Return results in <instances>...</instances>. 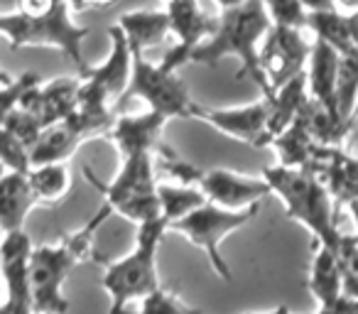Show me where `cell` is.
I'll list each match as a JSON object with an SVG mask.
<instances>
[{
    "label": "cell",
    "instance_id": "obj_32",
    "mask_svg": "<svg viewBox=\"0 0 358 314\" xmlns=\"http://www.w3.org/2000/svg\"><path fill=\"white\" fill-rule=\"evenodd\" d=\"M42 76H37L35 71H27L20 76H10L8 81L0 84V125L6 123V118L13 113L15 108H20V101L27 91L35 84H40Z\"/></svg>",
    "mask_w": 358,
    "mask_h": 314
},
{
    "label": "cell",
    "instance_id": "obj_19",
    "mask_svg": "<svg viewBox=\"0 0 358 314\" xmlns=\"http://www.w3.org/2000/svg\"><path fill=\"white\" fill-rule=\"evenodd\" d=\"M35 206L27 172H6L0 177V234L25 229L27 214Z\"/></svg>",
    "mask_w": 358,
    "mask_h": 314
},
{
    "label": "cell",
    "instance_id": "obj_4",
    "mask_svg": "<svg viewBox=\"0 0 358 314\" xmlns=\"http://www.w3.org/2000/svg\"><path fill=\"white\" fill-rule=\"evenodd\" d=\"M169 231L167 221L155 219L148 224L138 226V238H135V248L130 250L125 258L118 260H103L96 253L94 260L106 265L103 278H101V287L108 292L110 307L125 309L135 299L148 297L150 292H155L159 285L157 275V253L162 245L164 234Z\"/></svg>",
    "mask_w": 358,
    "mask_h": 314
},
{
    "label": "cell",
    "instance_id": "obj_10",
    "mask_svg": "<svg viewBox=\"0 0 358 314\" xmlns=\"http://www.w3.org/2000/svg\"><path fill=\"white\" fill-rule=\"evenodd\" d=\"M312 42L304 37V30L287 25H270L268 35L260 42V66L270 89L289 81L307 69Z\"/></svg>",
    "mask_w": 358,
    "mask_h": 314
},
{
    "label": "cell",
    "instance_id": "obj_38",
    "mask_svg": "<svg viewBox=\"0 0 358 314\" xmlns=\"http://www.w3.org/2000/svg\"><path fill=\"white\" fill-rule=\"evenodd\" d=\"M334 314H358V297H348V294H341L336 299L334 307H329Z\"/></svg>",
    "mask_w": 358,
    "mask_h": 314
},
{
    "label": "cell",
    "instance_id": "obj_35",
    "mask_svg": "<svg viewBox=\"0 0 358 314\" xmlns=\"http://www.w3.org/2000/svg\"><path fill=\"white\" fill-rule=\"evenodd\" d=\"M57 3H59V0H17L15 10L27 17H42V15H47V13L55 10Z\"/></svg>",
    "mask_w": 358,
    "mask_h": 314
},
{
    "label": "cell",
    "instance_id": "obj_29",
    "mask_svg": "<svg viewBox=\"0 0 358 314\" xmlns=\"http://www.w3.org/2000/svg\"><path fill=\"white\" fill-rule=\"evenodd\" d=\"M336 101L338 113L353 123L351 113L358 101V45L338 57V84H336Z\"/></svg>",
    "mask_w": 358,
    "mask_h": 314
},
{
    "label": "cell",
    "instance_id": "obj_36",
    "mask_svg": "<svg viewBox=\"0 0 358 314\" xmlns=\"http://www.w3.org/2000/svg\"><path fill=\"white\" fill-rule=\"evenodd\" d=\"M118 0H69V8L76 13H86V10H103V8L113 6Z\"/></svg>",
    "mask_w": 358,
    "mask_h": 314
},
{
    "label": "cell",
    "instance_id": "obj_33",
    "mask_svg": "<svg viewBox=\"0 0 358 314\" xmlns=\"http://www.w3.org/2000/svg\"><path fill=\"white\" fill-rule=\"evenodd\" d=\"M265 10H268L273 25H287L307 30V6L302 0H263Z\"/></svg>",
    "mask_w": 358,
    "mask_h": 314
},
{
    "label": "cell",
    "instance_id": "obj_6",
    "mask_svg": "<svg viewBox=\"0 0 358 314\" xmlns=\"http://www.w3.org/2000/svg\"><path fill=\"white\" fill-rule=\"evenodd\" d=\"M84 177L94 190L103 194V201L113 209V214L123 216V219L133 221L138 226L162 219L157 180H155V155L123 157L113 182L96 180V175L89 167H84Z\"/></svg>",
    "mask_w": 358,
    "mask_h": 314
},
{
    "label": "cell",
    "instance_id": "obj_18",
    "mask_svg": "<svg viewBox=\"0 0 358 314\" xmlns=\"http://www.w3.org/2000/svg\"><path fill=\"white\" fill-rule=\"evenodd\" d=\"M338 52L331 45L317 40L312 42V52H309V62H307V89L309 96L314 101L329 108L331 113H338V101H336V84H338ZM343 118V115H341ZM346 120V118H343Z\"/></svg>",
    "mask_w": 358,
    "mask_h": 314
},
{
    "label": "cell",
    "instance_id": "obj_42",
    "mask_svg": "<svg viewBox=\"0 0 358 314\" xmlns=\"http://www.w3.org/2000/svg\"><path fill=\"white\" fill-rule=\"evenodd\" d=\"M219 10H226V8H236V6H241V3H245V0H211Z\"/></svg>",
    "mask_w": 358,
    "mask_h": 314
},
{
    "label": "cell",
    "instance_id": "obj_16",
    "mask_svg": "<svg viewBox=\"0 0 358 314\" xmlns=\"http://www.w3.org/2000/svg\"><path fill=\"white\" fill-rule=\"evenodd\" d=\"M309 172L322 177L336 206H346L358 197V157L348 155L343 145H319Z\"/></svg>",
    "mask_w": 358,
    "mask_h": 314
},
{
    "label": "cell",
    "instance_id": "obj_25",
    "mask_svg": "<svg viewBox=\"0 0 358 314\" xmlns=\"http://www.w3.org/2000/svg\"><path fill=\"white\" fill-rule=\"evenodd\" d=\"M32 194L37 204L57 206L69 197L71 192V172L66 162H45V165H32L27 172Z\"/></svg>",
    "mask_w": 358,
    "mask_h": 314
},
{
    "label": "cell",
    "instance_id": "obj_45",
    "mask_svg": "<svg viewBox=\"0 0 358 314\" xmlns=\"http://www.w3.org/2000/svg\"><path fill=\"white\" fill-rule=\"evenodd\" d=\"M351 120H353V125L358 123V101H356V106H353V113H351Z\"/></svg>",
    "mask_w": 358,
    "mask_h": 314
},
{
    "label": "cell",
    "instance_id": "obj_47",
    "mask_svg": "<svg viewBox=\"0 0 358 314\" xmlns=\"http://www.w3.org/2000/svg\"><path fill=\"white\" fill-rule=\"evenodd\" d=\"M314 314H334L331 309H327V307H319V312H314Z\"/></svg>",
    "mask_w": 358,
    "mask_h": 314
},
{
    "label": "cell",
    "instance_id": "obj_31",
    "mask_svg": "<svg viewBox=\"0 0 358 314\" xmlns=\"http://www.w3.org/2000/svg\"><path fill=\"white\" fill-rule=\"evenodd\" d=\"M0 162L8 172H30V145L0 125Z\"/></svg>",
    "mask_w": 358,
    "mask_h": 314
},
{
    "label": "cell",
    "instance_id": "obj_26",
    "mask_svg": "<svg viewBox=\"0 0 358 314\" xmlns=\"http://www.w3.org/2000/svg\"><path fill=\"white\" fill-rule=\"evenodd\" d=\"M307 30H312V35L317 37V40L331 45L338 55H346L348 50L356 47L353 35H351V25H348V15L338 10V8L309 10Z\"/></svg>",
    "mask_w": 358,
    "mask_h": 314
},
{
    "label": "cell",
    "instance_id": "obj_27",
    "mask_svg": "<svg viewBox=\"0 0 358 314\" xmlns=\"http://www.w3.org/2000/svg\"><path fill=\"white\" fill-rule=\"evenodd\" d=\"M299 118L304 120L307 130L312 133V138L317 140L319 145H343V140H346L348 133L353 130V123H348V120H343L341 115L324 108V106L319 104V101H314L312 96H309L307 106H304Z\"/></svg>",
    "mask_w": 358,
    "mask_h": 314
},
{
    "label": "cell",
    "instance_id": "obj_28",
    "mask_svg": "<svg viewBox=\"0 0 358 314\" xmlns=\"http://www.w3.org/2000/svg\"><path fill=\"white\" fill-rule=\"evenodd\" d=\"M157 197H159V211L162 219L169 224L185 219L187 214H192L194 209H199L201 204H206V197L201 194L199 187L194 185H157Z\"/></svg>",
    "mask_w": 358,
    "mask_h": 314
},
{
    "label": "cell",
    "instance_id": "obj_11",
    "mask_svg": "<svg viewBox=\"0 0 358 314\" xmlns=\"http://www.w3.org/2000/svg\"><path fill=\"white\" fill-rule=\"evenodd\" d=\"M108 40H110L108 57L96 66L89 64L79 76L84 89H89L91 94L108 101L115 108V113H118L120 101H123L125 91H128L130 74H133V50H130L128 40H125L123 30L118 25L108 27Z\"/></svg>",
    "mask_w": 358,
    "mask_h": 314
},
{
    "label": "cell",
    "instance_id": "obj_49",
    "mask_svg": "<svg viewBox=\"0 0 358 314\" xmlns=\"http://www.w3.org/2000/svg\"><path fill=\"white\" fill-rule=\"evenodd\" d=\"M162 3H167V0H162Z\"/></svg>",
    "mask_w": 358,
    "mask_h": 314
},
{
    "label": "cell",
    "instance_id": "obj_41",
    "mask_svg": "<svg viewBox=\"0 0 358 314\" xmlns=\"http://www.w3.org/2000/svg\"><path fill=\"white\" fill-rule=\"evenodd\" d=\"M334 3H336L338 10H346V13L358 10V0H334Z\"/></svg>",
    "mask_w": 358,
    "mask_h": 314
},
{
    "label": "cell",
    "instance_id": "obj_17",
    "mask_svg": "<svg viewBox=\"0 0 358 314\" xmlns=\"http://www.w3.org/2000/svg\"><path fill=\"white\" fill-rule=\"evenodd\" d=\"M32 250H35V245H32L30 236L25 234V229L0 234V275H3V283H6L8 297L30 304H32V294H30Z\"/></svg>",
    "mask_w": 358,
    "mask_h": 314
},
{
    "label": "cell",
    "instance_id": "obj_43",
    "mask_svg": "<svg viewBox=\"0 0 358 314\" xmlns=\"http://www.w3.org/2000/svg\"><path fill=\"white\" fill-rule=\"evenodd\" d=\"M346 209L351 211V216H353V224H356V236H358V197L356 199H351L346 204Z\"/></svg>",
    "mask_w": 358,
    "mask_h": 314
},
{
    "label": "cell",
    "instance_id": "obj_13",
    "mask_svg": "<svg viewBox=\"0 0 358 314\" xmlns=\"http://www.w3.org/2000/svg\"><path fill=\"white\" fill-rule=\"evenodd\" d=\"M194 187H199L206 201L224 206V209H248L273 194L265 177H248L234 170H224V167L199 170Z\"/></svg>",
    "mask_w": 358,
    "mask_h": 314
},
{
    "label": "cell",
    "instance_id": "obj_8",
    "mask_svg": "<svg viewBox=\"0 0 358 314\" xmlns=\"http://www.w3.org/2000/svg\"><path fill=\"white\" fill-rule=\"evenodd\" d=\"M133 99L143 101L150 110H157L167 120L194 118L196 110V101L192 99L189 89L177 76V71L164 69L159 62L152 64L138 52H133V74H130L128 91H125L118 110H123Z\"/></svg>",
    "mask_w": 358,
    "mask_h": 314
},
{
    "label": "cell",
    "instance_id": "obj_24",
    "mask_svg": "<svg viewBox=\"0 0 358 314\" xmlns=\"http://www.w3.org/2000/svg\"><path fill=\"white\" fill-rule=\"evenodd\" d=\"M270 148L275 150L282 167H294V170H309L319 152V143L312 138L302 118H297L292 125L275 135Z\"/></svg>",
    "mask_w": 358,
    "mask_h": 314
},
{
    "label": "cell",
    "instance_id": "obj_7",
    "mask_svg": "<svg viewBox=\"0 0 358 314\" xmlns=\"http://www.w3.org/2000/svg\"><path fill=\"white\" fill-rule=\"evenodd\" d=\"M258 209L260 204L248 206V209H224V206H216L211 201H206L199 209L187 214L185 219L169 224V231H174V234H179L182 238L189 241L192 245L204 250L214 273L224 283H231L234 275H231V265L221 255V243L226 241V236H231L234 231L243 229L248 221H253Z\"/></svg>",
    "mask_w": 358,
    "mask_h": 314
},
{
    "label": "cell",
    "instance_id": "obj_9",
    "mask_svg": "<svg viewBox=\"0 0 358 314\" xmlns=\"http://www.w3.org/2000/svg\"><path fill=\"white\" fill-rule=\"evenodd\" d=\"M164 10L169 17V37H174L177 42L164 52L159 64L169 71H179L189 64L192 52L214 35L219 15L206 10L201 0H167Z\"/></svg>",
    "mask_w": 358,
    "mask_h": 314
},
{
    "label": "cell",
    "instance_id": "obj_3",
    "mask_svg": "<svg viewBox=\"0 0 358 314\" xmlns=\"http://www.w3.org/2000/svg\"><path fill=\"white\" fill-rule=\"evenodd\" d=\"M265 182L270 192L285 204L287 219L302 224L314 236V243H322L327 248H336L341 241L338 231V206L334 201L331 192L309 170H294V167H265Z\"/></svg>",
    "mask_w": 358,
    "mask_h": 314
},
{
    "label": "cell",
    "instance_id": "obj_34",
    "mask_svg": "<svg viewBox=\"0 0 358 314\" xmlns=\"http://www.w3.org/2000/svg\"><path fill=\"white\" fill-rule=\"evenodd\" d=\"M3 128H8L10 133H15L20 140H25L27 145H32L37 138H40V133H42V128H45V125H42L40 120H37L35 115L30 113V110L15 108V110H13V113L6 118Z\"/></svg>",
    "mask_w": 358,
    "mask_h": 314
},
{
    "label": "cell",
    "instance_id": "obj_12",
    "mask_svg": "<svg viewBox=\"0 0 358 314\" xmlns=\"http://www.w3.org/2000/svg\"><path fill=\"white\" fill-rule=\"evenodd\" d=\"M268 115L270 110L265 96L260 101L234 106V108H209V106L196 104L194 110V120H201L219 133L229 135L236 143L250 145V148H270Z\"/></svg>",
    "mask_w": 358,
    "mask_h": 314
},
{
    "label": "cell",
    "instance_id": "obj_15",
    "mask_svg": "<svg viewBox=\"0 0 358 314\" xmlns=\"http://www.w3.org/2000/svg\"><path fill=\"white\" fill-rule=\"evenodd\" d=\"M81 76H59L52 81L35 84L20 101V108L30 110L42 125H52L71 115L79 104Z\"/></svg>",
    "mask_w": 358,
    "mask_h": 314
},
{
    "label": "cell",
    "instance_id": "obj_22",
    "mask_svg": "<svg viewBox=\"0 0 358 314\" xmlns=\"http://www.w3.org/2000/svg\"><path fill=\"white\" fill-rule=\"evenodd\" d=\"M307 290L314 294L319 307H334L336 299L343 294L341 268H338L336 253L322 243H314L312 265H309Z\"/></svg>",
    "mask_w": 358,
    "mask_h": 314
},
{
    "label": "cell",
    "instance_id": "obj_50",
    "mask_svg": "<svg viewBox=\"0 0 358 314\" xmlns=\"http://www.w3.org/2000/svg\"><path fill=\"white\" fill-rule=\"evenodd\" d=\"M0 280H3V275H0Z\"/></svg>",
    "mask_w": 358,
    "mask_h": 314
},
{
    "label": "cell",
    "instance_id": "obj_1",
    "mask_svg": "<svg viewBox=\"0 0 358 314\" xmlns=\"http://www.w3.org/2000/svg\"><path fill=\"white\" fill-rule=\"evenodd\" d=\"M113 209L101 204L99 211L81 229L62 236L57 243L37 245L30 260V294L35 314H66L69 299L64 297V283L71 270L96 258V234L110 219Z\"/></svg>",
    "mask_w": 358,
    "mask_h": 314
},
{
    "label": "cell",
    "instance_id": "obj_21",
    "mask_svg": "<svg viewBox=\"0 0 358 314\" xmlns=\"http://www.w3.org/2000/svg\"><path fill=\"white\" fill-rule=\"evenodd\" d=\"M115 25L123 30L130 50L145 55L148 50L157 47L169 37V17L167 10H130L115 20Z\"/></svg>",
    "mask_w": 358,
    "mask_h": 314
},
{
    "label": "cell",
    "instance_id": "obj_46",
    "mask_svg": "<svg viewBox=\"0 0 358 314\" xmlns=\"http://www.w3.org/2000/svg\"><path fill=\"white\" fill-rule=\"evenodd\" d=\"M108 314H125V309H120V307H110V312Z\"/></svg>",
    "mask_w": 358,
    "mask_h": 314
},
{
    "label": "cell",
    "instance_id": "obj_5",
    "mask_svg": "<svg viewBox=\"0 0 358 314\" xmlns=\"http://www.w3.org/2000/svg\"><path fill=\"white\" fill-rule=\"evenodd\" d=\"M86 35H89V27L74 20L69 0H59L55 10L42 17H27L17 10L0 13V37L8 42L10 50H30V47L57 50L76 66L79 74L89 66L81 50Z\"/></svg>",
    "mask_w": 358,
    "mask_h": 314
},
{
    "label": "cell",
    "instance_id": "obj_37",
    "mask_svg": "<svg viewBox=\"0 0 358 314\" xmlns=\"http://www.w3.org/2000/svg\"><path fill=\"white\" fill-rule=\"evenodd\" d=\"M0 314H35L30 302H20V299L6 297V302H0Z\"/></svg>",
    "mask_w": 358,
    "mask_h": 314
},
{
    "label": "cell",
    "instance_id": "obj_20",
    "mask_svg": "<svg viewBox=\"0 0 358 314\" xmlns=\"http://www.w3.org/2000/svg\"><path fill=\"white\" fill-rule=\"evenodd\" d=\"M265 101H268V110H270L268 133H270V143H273L275 135H280L287 125H292L302 115L304 106L309 101L307 74L302 71V74L280 84L278 89H273V94L265 96Z\"/></svg>",
    "mask_w": 358,
    "mask_h": 314
},
{
    "label": "cell",
    "instance_id": "obj_23",
    "mask_svg": "<svg viewBox=\"0 0 358 314\" xmlns=\"http://www.w3.org/2000/svg\"><path fill=\"white\" fill-rule=\"evenodd\" d=\"M86 140L69 120H59L47 128H42L40 138L30 145L32 165H45V162H66Z\"/></svg>",
    "mask_w": 358,
    "mask_h": 314
},
{
    "label": "cell",
    "instance_id": "obj_39",
    "mask_svg": "<svg viewBox=\"0 0 358 314\" xmlns=\"http://www.w3.org/2000/svg\"><path fill=\"white\" fill-rule=\"evenodd\" d=\"M307 10H327V8H336L334 0H302Z\"/></svg>",
    "mask_w": 358,
    "mask_h": 314
},
{
    "label": "cell",
    "instance_id": "obj_48",
    "mask_svg": "<svg viewBox=\"0 0 358 314\" xmlns=\"http://www.w3.org/2000/svg\"><path fill=\"white\" fill-rule=\"evenodd\" d=\"M6 172H8V170H6V165H3V162H0V177L6 175Z\"/></svg>",
    "mask_w": 358,
    "mask_h": 314
},
{
    "label": "cell",
    "instance_id": "obj_40",
    "mask_svg": "<svg viewBox=\"0 0 358 314\" xmlns=\"http://www.w3.org/2000/svg\"><path fill=\"white\" fill-rule=\"evenodd\" d=\"M346 15H348V25H351L353 42L358 45V10H351V13H346Z\"/></svg>",
    "mask_w": 358,
    "mask_h": 314
},
{
    "label": "cell",
    "instance_id": "obj_14",
    "mask_svg": "<svg viewBox=\"0 0 358 314\" xmlns=\"http://www.w3.org/2000/svg\"><path fill=\"white\" fill-rule=\"evenodd\" d=\"M167 125V118L157 110H145V113H125L120 110L110 125L106 140L115 148V152L123 157L130 155H157L164 148L162 130Z\"/></svg>",
    "mask_w": 358,
    "mask_h": 314
},
{
    "label": "cell",
    "instance_id": "obj_44",
    "mask_svg": "<svg viewBox=\"0 0 358 314\" xmlns=\"http://www.w3.org/2000/svg\"><path fill=\"white\" fill-rule=\"evenodd\" d=\"M248 314H289V309L285 304H280V307L270 309V312H248Z\"/></svg>",
    "mask_w": 358,
    "mask_h": 314
},
{
    "label": "cell",
    "instance_id": "obj_30",
    "mask_svg": "<svg viewBox=\"0 0 358 314\" xmlns=\"http://www.w3.org/2000/svg\"><path fill=\"white\" fill-rule=\"evenodd\" d=\"M138 314H201L199 307H192L177 292L167 287H157L148 297L140 299Z\"/></svg>",
    "mask_w": 358,
    "mask_h": 314
},
{
    "label": "cell",
    "instance_id": "obj_2",
    "mask_svg": "<svg viewBox=\"0 0 358 314\" xmlns=\"http://www.w3.org/2000/svg\"><path fill=\"white\" fill-rule=\"evenodd\" d=\"M270 20L263 0H245L236 8H226L219 13V25L214 35L192 52L189 64L216 66L226 57H234L241 62L236 79H250L260 89V94H273L270 81L265 79L263 66H260V42L268 35Z\"/></svg>",
    "mask_w": 358,
    "mask_h": 314
}]
</instances>
